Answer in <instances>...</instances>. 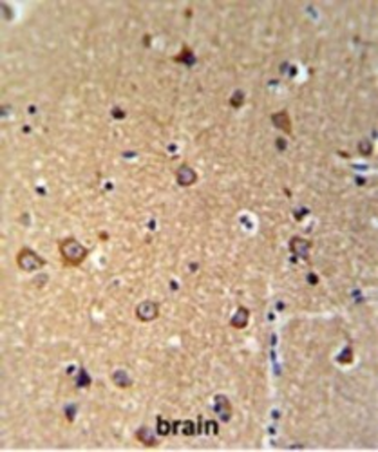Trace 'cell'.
<instances>
[{"label":"cell","mask_w":378,"mask_h":452,"mask_svg":"<svg viewBox=\"0 0 378 452\" xmlns=\"http://www.w3.org/2000/svg\"><path fill=\"white\" fill-rule=\"evenodd\" d=\"M60 252H62V255H64V259H66L69 264H72V266L80 264V262L87 257V250L72 237H67L62 241Z\"/></svg>","instance_id":"obj_1"},{"label":"cell","mask_w":378,"mask_h":452,"mask_svg":"<svg viewBox=\"0 0 378 452\" xmlns=\"http://www.w3.org/2000/svg\"><path fill=\"white\" fill-rule=\"evenodd\" d=\"M16 262H18V266L26 271H33L38 270V268H42L46 264L42 257H38L36 253L33 250H29V248H22L18 253V257H16Z\"/></svg>","instance_id":"obj_2"},{"label":"cell","mask_w":378,"mask_h":452,"mask_svg":"<svg viewBox=\"0 0 378 452\" xmlns=\"http://www.w3.org/2000/svg\"><path fill=\"white\" fill-rule=\"evenodd\" d=\"M136 313H138V317H140L142 320H154L158 317V313H160V310H158L156 302L145 300V302H142V304L138 306Z\"/></svg>","instance_id":"obj_3"},{"label":"cell","mask_w":378,"mask_h":452,"mask_svg":"<svg viewBox=\"0 0 378 452\" xmlns=\"http://www.w3.org/2000/svg\"><path fill=\"white\" fill-rule=\"evenodd\" d=\"M272 119H274L275 127H279V129L284 130L286 134H292V119H290V116H288L286 110L275 112V114L272 116Z\"/></svg>","instance_id":"obj_4"},{"label":"cell","mask_w":378,"mask_h":452,"mask_svg":"<svg viewBox=\"0 0 378 452\" xmlns=\"http://www.w3.org/2000/svg\"><path fill=\"white\" fill-rule=\"evenodd\" d=\"M176 176H178V181H180V185H183V186L192 185V183L196 181V172L192 170V168H190L188 165H181L180 170H178V174H176Z\"/></svg>","instance_id":"obj_5"},{"label":"cell","mask_w":378,"mask_h":452,"mask_svg":"<svg viewBox=\"0 0 378 452\" xmlns=\"http://www.w3.org/2000/svg\"><path fill=\"white\" fill-rule=\"evenodd\" d=\"M248 310L246 308H239L237 310V315L232 319V326H236V328H244L246 322H248Z\"/></svg>","instance_id":"obj_6"},{"label":"cell","mask_w":378,"mask_h":452,"mask_svg":"<svg viewBox=\"0 0 378 452\" xmlns=\"http://www.w3.org/2000/svg\"><path fill=\"white\" fill-rule=\"evenodd\" d=\"M292 248H293V250H295L297 253H300V255H306L308 248H310V243H308V241H304V239L295 237V239L292 241Z\"/></svg>","instance_id":"obj_7"}]
</instances>
